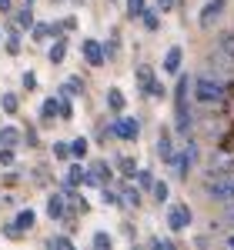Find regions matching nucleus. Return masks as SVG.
<instances>
[{
  "instance_id": "obj_14",
  "label": "nucleus",
  "mask_w": 234,
  "mask_h": 250,
  "mask_svg": "<svg viewBox=\"0 0 234 250\" xmlns=\"http://www.w3.org/2000/svg\"><path fill=\"white\" fill-rule=\"evenodd\" d=\"M17 144H20L17 127H0V147H17Z\"/></svg>"
},
{
  "instance_id": "obj_23",
  "label": "nucleus",
  "mask_w": 234,
  "mask_h": 250,
  "mask_svg": "<svg viewBox=\"0 0 234 250\" xmlns=\"http://www.w3.org/2000/svg\"><path fill=\"white\" fill-rule=\"evenodd\" d=\"M0 107H3V114H17L20 100H17L14 94H3V97H0Z\"/></svg>"
},
{
  "instance_id": "obj_35",
  "label": "nucleus",
  "mask_w": 234,
  "mask_h": 250,
  "mask_svg": "<svg viewBox=\"0 0 234 250\" xmlns=\"http://www.w3.org/2000/svg\"><path fill=\"white\" fill-rule=\"evenodd\" d=\"M137 77H140V87H144V90H147V87H151V70H147V67H140V70H137Z\"/></svg>"
},
{
  "instance_id": "obj_2",
  "label": "nucleus",
  "mask_w": 234,
  "mask_h": 250,
  "mask_svg": "<svg viewBox=\"0 0 234 250\" xmlns=\"http://www.w3.org/2000/svg\"><path fill=\"white\" fill-rule=\"evenodd\" d=\"M191 87H194L197 100H204V104H217V100H224V87H228V80L208 70V74H201Z\"/></svg>"
},
{
  "instance_id": "obj_34",
  "label": "nucleus",
  "mask_w": 234,
  "mask_h": 250,
  "mask_svg": "<svg viewBox=\"0 0 234 250\" xmlns=\"http://www.w3.org/2000/svg\"><path fill=\"white\" fill-rule=\"evenodd\" d=\"M144 94L147 97H164V83H161V80H151V87H147Z\"/></svg>"
},
{
  "instance_id": "obj_29",
  "label": "nucleus",
  "mask_w": 234,
  "mask_h": 250,
  "mask_svg": "<svg viewBox=\"0 0 234 250\" xmlns=\"http://www.w3.org/2000/svg\"><path fill=\"white\" fill-rule=\"evenodd\" d=\"M30 30H34V40H37V43H44V40L50 37V27H47V23H34Z\"/></svg>"
},
{
  "instance_id": "obj_17",
  "label": "nucleus",
  "mask_w": 234,
  "mask_h": 250,
  "mask_svg": "<svg viewBox=\"0 0 234 250\" xmlns=\"http://www.w3.org/2000/svg\"><path fill=\"white\" fill-rule=\"evenodd\" d=\"M120 204H124V207H137V204H140V190H137V187H124V190H120Z\"/></svg>"
},
{
  "instance_id": "obj_44",
  "label": "nucleus",
  "mask_w": 234,
  "mask_h": 250,
  "mask_svg": "<svg viewBox=\"0 0 234 250\" xmlns=\"http://www.w3.org/2000/svg\"><path fill=\"white\" fill-rule=\"evenodd\" d=\"M228 247H231V250H234V233H231V237H228Z\"/></svg>"
},
{
  "instance_id": "obj_42",
  "label": "nucleus",
  "mask_w": 234,
  "mask_h": 250,
  "mask_svg": "<svg viewBox=\"0 0 234 250\" xmlns=\"http://www.w3.org/2000/svg\"><path fill=\"white\" fill-rule=\"evenodd\" d=\"M144 23H147L151 30H157V17H154V14H147V10H144Z\"/></svg>"
},
{
  "instance_id": "obj_43",
  "label": "nucleus",
  "mask_w": 234,
  "mask_h": 250,
  "mask_svg": "<svg viewBox=\"0 0 234 250\" xmlns=\"http://www.w3.org/2000/svg\"><path fill=\"white\" fill-rule=\"evenodd\" d=\"M0 10L7 14V10H14V0H0Z\"/></svg>"
},
{
  "instance_id": "obj_22",
  "label": "nucleus",
  "mask_w": 234,
  "mask_h": 250,
  "mask_svg": "<svg viewBox=\"0 0 234 250\" xmlns=\"http://www.w3.org/2000/svg\"><path fill=\"white\" fill-rule=\"evenodd\" d=\"M64 57H67V43H64V37H57V43L50 47V63H60Z\"/></svg>"
},
{
  "instance_id": "obj_26",
  "label": "nucleus",
  "mask_w": 234,
  "mask_h": 250,
  "mask_svg": "<svg viewBox=\"0 0 234 250\" xmlns=\"http://www.w3.org/2000/svg\"><path fill=\"white\" fill-rule=\"evenodd\" d=\"M47 247H50V250H70L74 244H70V237H50Z\"/></svg>"
},
{
  "instance_id": "obj_46",
  "label": "nucleus",
  "mask_w": 234,
  "mask_h": 250,
  "mask_svg": "<svg viewBox=\"0 0 234 250\" xmlns=\"http://www.w3.org/2000/svg\"><path fill=\"white\" fill-rule=\"evenodd\" d=\"M0 40H3V34H0Z\"/></svg>"
},
{
  "instance_id": "obj_39",
  "label": "nucleus",
  "mask_w": 234,
  "mask_h": 250,
  "mask_svg": "<svg viewBox=\"0 0 234 250\" xmlns=\"http://www.w3.org/2000/svg\"><path fill=\"white\" fill-rule=\"evenodd\" d=\"M137 180H140V187H154V180H151V173H147V170L137 173Z\"/></svg>"
},
{
  "instance_id": "obj_21",
  "label": "nucleus",
  "mask_w": 234,
  "mask_h": 250,
  "mask_svg": "<svg viewBox=\"0 0 234 250\" xmlns=\"http://www.w3.org/2000/svg\"><path fill=\"white\" fill-rule=\"evenodd\" d=\"M84 180H87V170H84L80 164H74L70 173H67V184H70V187H77V184H84Z\"/></svg>"
},
{
  "instance_id": "obj_27",
  "label": "nucleus",
  "mask_w": 234,
  "mask_h": 250,
  "mask_svg": "<svg viewBox=\"0 0 234 250\" xmlns=\"http://www.w3.org/2000/svg\"><path fill=\"white\" fill-rule=\"evenodd\" d=\"M57 110H60V120H70V117H74L70 104H67V94H60V97H57Z\"/></svg>"
},
{
  "instance_id": "obj_31",
  "label": "nucleus",
  "mask_w": 234,
  "mask_h": 250,
  "mask_svg": "<svg viewBox=\"0 0 234 250\" xmlns=\"http://www.w3.org/2000/svg\"><path fill=\"white\" fill-rule=\"evenodd\" d=\"M117 167H120V173H127V177L137 170V164L131 160V157H120V160H117Z\"/></svg>"
},
{
  "instance_id": "obj_5",
  "label": "nucleus",
  "mask_w": 234,
  "mask_h": 250,
  "mask_svg": "<svg viewBox=\"0 0 234 250\" xmlns=\"http://www.w3.org/2000/svg\"><path fill=\"white\" fill-rule=\"evenodd\" d=\"M194 157H197V147H194V144H184V150L171 157V164H174V177H187V170L194 167Z\"/></svg>"
},
{
  "instance_id": "obj_41",
  "label": "nucleus",
  "mask_w": 234,
  "mask_h": 250,
  "mask_svg": "<svg viewBox=\"0 0 234 250\" xmlns=\"http://www.w3.org/2000/svg\"><path fill=\"white\" fill-rule=\"evenodd\" d=\"M177 0H157V10H174Z\"/></svg>"
},
{
  "instance_id": "obj_40",
  "label": "nucleus",
  "mask_w": 234,
  "mask_h": 250,
  "mask_svg": "<svg viewBox=\"0 0 234 250\" xmlns=\"http://www.w3.org/2000/svg\"><path fill=\"white\" fill-rule=\"evenodd\" d=\"M27 147H37V130H34V127H27Z\"/></svg>"
},
{
  "instance_id": "obj_24",
  "label": "nucleus",
  "mask_w": 234,
  "mask_h": 250,
  "mask_svg": "<svg viewBox=\"0 0 234 250\" xmlns=\"http://www.w3.org/2000/svg\"><path fill=\"white\" fill-rule=\"evenodd\" d=\"M94 247H97V250H111V247H114V240H111V233L97 230V233H94Z\"/></svg>"
},
{
  "instance_id": "obj_38",
  "label": "nucleus",
  "mask_w": 234,
  "mask_h": 250,
  "mask_svg": "<svg viewBox=\"0 0 234 250\" xmlns=\"http://www.w3.org/2000/svg\"><path fill=\"white\" fill-rule=\"evenodd\" d=\"M0 164H3V167H10V164H14V147H7V150L0 154Z\"/></svg>"
},
{
  "instance_id": "obj_7",
  "label": "nucleus",
  "mask_w": 234,
  "mask_h": 250,
  "mask_svg": "<svg viewBox=\"0 0 234 250\" xmlns=\"http://www.w3.org/2000/svg\"><path fill=\"white\" fill-rule=\"evenodd\" d=\"M111 134L124 137V140H137V134H140V124H137L134 117H120L114 127H111Z\"/></svg>"
},
{
  "instance_id": "obj_1",
  "label": "nucleus",
  "mask_w": 234,
  "mask_h": 250,
  "mask_svg": "<svg viewBox=\"0 0 234 250\" xmlns=\"http://www.w3.org/2000/svg\"><path fill=\"white\" fill-rule=\"evenodd\" d=\"M191 83H194V80L187 77V74H181V77H177V90H174L177 134H184V137H187V130H191V124H194V117H191V110H187V90H191Z\"/></svg>"
},
{
  "instance_id": "obj_13",
  "label": "nucleus",
  "mask_w": 234,
  "mask_h": 250,
  "mask_svg": "<svg viewBox=\"0 0 234 250\" xmlns=\"http://www.w3.org/2000/svg\"><path fill=\"white\" fill-rule=\"evenodd\" d=\"M17 27L20 30H30V27H34V7H30V3H23L17 10Z\"/></svg>"
},
{
  "instance_id": "obj_3",
  "label": "nucleus",
  "mask_w": 234,
  "mask_h": 250,
  "mask_svg": "<svg viewBox=\"0 0 234 250\" xmlns=\"http://www.w3.org/2000/svg\"><path fill=\"white\" fill-rule=\"evenodd\" d=\"M204 197L217 204H234V173H217L204 180Z\"/></svg>"
},
{
  "instance_id": "obj_9",
  "label": "nucleus",
  "mask_w": 234,
  "mask_h": 250,
  "mask_svg": "<svg viewBox=\"0 0 234 250\" xmlns=\"http://www.w3.org/2000/svg\"><path fill=\"white\" fill-rule=\"evenodd\" d=\"M221 10H224V0H208L201 10V27H211V20L221 17Z\"/></svg>"
},
{
  "instance_id": "obj_16",
  "label": "nucleus",
  "mask_w": 234,
  "mask_h": 250,
  "mask_svg": "<svg viewBox=\"0 0 234 250\" xmlns=\"http://www.w3.org/2000/svg\"><path fill=\"white\" fill-rule=\"evenodd\" d=\"M217 50H221V54H224V57L234 63V34H231V30H228V34H221V40H217Z\"/></svg>"
},
{
  "instance_id": "obj_30",
  "label": "nucleus",
  "mask_w": 234,
  "mask_h": 250,
  "mask_svg": "<svg viewBox=\"0 0 234 250\" xmlns=\"http://www.w3.org/2000/svg\"><path fill=\"white\" fill-rule=\"evenodd\" d=\"M127 14L131 17H144V0H127Z\"/></svg>"
},
{
  "instance_id": "obj_32",
  "label": "nucleus",
  "mask_w": 234,
  "mask_h": 250,
  "mask_svg": "<svg viewBox=\"0 0 234 250\" xmlns=\"http://www.w3.org/2000/svg\"><path fill=\"white\" fill-rule=\"evenodd\" d=\"M151 247H154V250H171V247H174V240H167V237H151Z\"/></svg>"
},
{
  "instance_id": "obj_8",
  "label": "nucleus",
  "mask_w": 234,
  "mask_h": 250,
  "mask_svg": "<svg viewBox=\"0 0 234 250\" xmlns=\"http://www.w3.org/2000/svg\"><path fill=\"white\" fill-rule=\"evenodd\" d=\"M84 60L91 67H104L107 63V54H104V47H100L97 40H84Z\"/></svg>"
},
{
  "instance_id": "obj_6",
  "label": "nucleus",
  "mask_w": 234,
  "mask_h": 250,
  "mask_svg": "<svg viewBox=\"0 0 234 250\" xmlns=\"http://www.w3.org/2000/svg\"><path fill=\"white\" fill-rule=\"evenodd\" d=\"M191 217H194V213H191L187 204H174V207L167 210V227H171V230H184V227L191 224Z\"/></svg>"
},
{
  "instance_id": "obj_20",
  "label": "nucleus",
  "mask_w": 234,
  "mask_h": 250,
  "mask_svg": "<svg viewBox=\"0 0 234 250\" xmlns=\"http://www.w3.org/2000/svg\"><path fill=\"white\" fill-rule=\"evenodd\" d=\"M57 114H60V110H57V100H44V107H40V120H44V124H50Z\"/></svg>"
},
{
  "instance_id": "obj_28",
  "label": "nucleus",
  "mask_w": 234,
  "mask_h": 250,
  "mask_svg": "<svg viewBox=\"0 0 234 250\" xmlns=\"http://www.w3.org/2000/svg\"><path fill=\"white\" fill-rule=\"evenodd\" d=\"M151 193H154V200H157V204H164V200H167V184H164V180H154Z\"/></svg>"
},
{
  "instance_id": "obj_18",
  "label": "nucleus",
  "mask_w": 234,
  "mask_h": 250,
  "mask_svg": "<svg viewBox=\"0 0 234 250\" xmlns=\"http://www.w3.org/2000/svg\"><path fill=\"white\" fill-rule=\"evenodd\" d=\"M107 107H111L114 114H120V110H124V94H120L117 87H111V90H107Z\"/></svg>"
},
{
  "instance_id": "obj_33",
  "label": "nucleus",
  "mask_w": 234,
  "mask_h": 250,
  "mask_svg": "<svg viewBox=\"0 0 234 250\" xmlns=\"http://www.w3.org/2000/svg\"><path fill=\"white\" fill-rule=\"evenodd\" d=\"M7 50H10V54H17V50H20V30H10V37H7Z\"/></svg>"
},
{
  "instance_id": "obj_19",
  "label": "nucleus",
  "mask_w": 234,
  "mask_h": 250,
  "mask_svg": "<svg viewBox=\"0 0 234 250\" xmlns=\"http://www.w3.org/2000/svg\"><path fill=\"white\" fill-rule=\"evenodd\" d=\"M34 220H37V213L27 207V210H20V213H17V220H14V224H17L20 230H30V227H34Z\"/></svg>"
},
{
  "instance_id": "obj_36",
  "label": "nucleus",
  "mask_w": 234,
  "mask_h": 250,
  "mask_svg": "<svg viewBox=\"0 0 234 250\" xmlns=\"http://www.w3.org/2000/svg\"><path fill=\"white\" fill-rule=\"evenodd\" d=\"M20 233H23V230H20L17 224H7V227H3V237H10V240H17Z\"/></svg>"
},
{
  "instance_id": "obj_4",
  "label": "nucleus",
  "mask_w": 234,
  "mask_h": 250,
  "mask_svg": "<svg viewBox=\"0 0 234 250\" xmlns=\"http://www.w3.org/2000/svg\"><path fill=\"white\" fill-rule=\"evenodd\" d=\"M217 173H234V150H214L208 160V177Z\"/></svg>"
},
{
  "instance_id": "obj_37",
  "label": "nucleus",
  "mask_w": 234,
  "mask_h": 250,
  "mask_svg": "<svg viewBox=\"0 0 234 250\" xmlns=\"http://www.w3.org/2000/svg\"><path fill=\"white\" fill-rule=\"evenodd\" d=\"M54 157L67 160V157H70V147H67V144H57V147H54Z\"/></svg>"
},
{
  "instance_id": "obj_15",
  "label": "nucleus",
  "mask_w": 234,
  "mask_h": 250,
  "mask_svg": "<svg viewBox=\"0 0 234 250\" xmlns=\"http://www.w3.org/2000/svg\"><path fill=\"white\" fill-rule=\"evenodd\" d=\"M47 213H50V220L64 217V193H54V197H47Z\"/></svg>"
},
{
  "instance_id": "obj_12",
  "label": "nucleus",
  "mask_w": 234,
  "mask_h": 250,
  "mask_svg": "<svg viewBox=\"0 0 234 250\" xmlns=\"http://www.w3.org/2000/svg\"><path fill=\"white\" fill-rule=\"evenodd\" d=\"M60 94H67V97H84V80H80V77H67V80H64V87H60Z\"/></svg>"
},
{
  "instance_id": "obj_25",
  "label": "nucleus",
  "mask_w": 234,
  "mask_h": 250,
  "mask_svg": "<svg viewBox=\"0 0 234 250\" xmlns=\"http://www.w3.org/2000/svg\"><path fill=\"white\" fill-rule=\"evenodd\" d=\"M67 147H70V157H84V154H87V140H84V137H77V140H70Z\"/></svg>"
},
{
  "instance_id": "obj_11",
  "label": "nucleus",
  "mask_w": 234,
  "mask_h": 250,
  "mask_svg": "<svg viewBox=\"0 0 234 250\" xmlns=\"http://www.w3.org/2000/svg\"><path fill=\"white\" fill-rule=\"evenodd\" d=\"M181 57H184L181 47H171V50L164 54V70H167V74H177V70H181Z\"/></svg>"
},
{
  "instance_id": "obj_45",
  "label": "nucleus",
  "mask_w": 234,
  "mask_h": 250,
  "mask_svg": "<svg viewBox=\"0 0 234 250\" xmlns=\"http://www.w3.org/2000/svg\"><path fill=\"white\" fill-rule=\"evenodd\" d=\"M27 3H34V0H27Z\"/></svg>"
},
{
  "instance_id": "obj_10",
  "label": "nucleus",
  "mask_w": 234,
  "mask_h": 250,
  "mask_svg": "<svg viewBox=\"0 0 234 250\" xmlns=\"http://www.w3.org/2000/svg\"><path fill=\"white\" fill-rule=\"evenodd\" d=\"M157 154H161V160H167V164H171V157H174V144H171V134H167V130L157 134Z\"/></svg>"
}]
</instances>
